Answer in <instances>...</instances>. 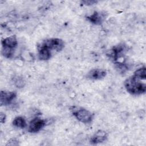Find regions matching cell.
Returning a JSON list of instances; mask_svg holds the SVG:
<instances>
[{"mask_svg": "<svg viewBox=\"0 0 146 146\" xmlns=\"http://www.w3.org/2000/svg\"><path fill=\"white\" fill-rule=\"evenodd\" d=\"M145 79L134 74L128 78L124 83L127 92L131 95H139L145 93L146 84Z\"/></svg>", "mask_w": 146, "mask_h": 146, "instance_id": "6da1fadb", "label": "cell"}, {"mask_svg": "<svg viewBox=\"0 0 146 146\" xmlns=\"http://www.w3.org/2000/svg\"><path fill=\"white\" fill-rule=\"evenodd\" d=\"M1 43L2 46V55L7 58H11L14 55V50L18 44L15 35H11L3 39Z\"/></svg>", "mask_w": 146, "mask_h": 146, "instance_id": "7a4b0ae2", "label": "cell"}, {"mask_svg": "<svg viewBox=\"0 0 146 146\" xmlns=\"http://www.w3.org/2000/svg\"><path fill=\"white\" fill-rule=\"evenodd\" d=\"M70 110L76 119L82 123H90L92 121L94 115L85 108L72 106L70 108Z\"/></svg>", "mask_w": 146, "mask_h": 146, "instance_id": "3957f363", "label": "cell"}, {"mask_svg": "<svg viewBox=\"0 0 146 146\" xmlns=\"http://www.w3.org/2000/svg\"><path fill=\"white\" fill-rule=\"evenodd\" d=\"M39 44L44 47L51 52H52L53 51L59 52L64 47V42L63 40L59 38L47 39L42 41Z\"/></svg>", "mask_w": 146, "mask_h": 146, "instance_id": "277c9868", "label": "cell"}, {"mask_svg": "<svg viewBox=\"0 0 146 146\" xmlns=\"http://www.w3.org/2000/svg\"><path fill=\"white\" fill-rule=\"evenodd\" d=\"M127 50V46L124 43H120L114 46L111 50H110V53L107 55L113 61V62L116 63L118 62L119 59L124 58V55Z\"/></svg>", "mask_w": 146, "mask_h": 146, "instance_id": "5b68a950", "label": "cell"}, {"mask_svg": "<svg viewBox=\"0 0 146 146\" xmlns=\"http://www.w3.org/2000/svg\"><path fill=\"white\" fill-rule=\"evenodd\" d=\"M107 14L104 11H94L92 14L87 17V19L91 23L96 25H101L105 20Z\"/></svg>", "mask_w": 146, "mask_h": 146, "instance_id": "8992f818", "label": "cell"}, {"mask_svg": "<svg viewBox=\"0 0 146 146\" xmlns=\"http://www.w3.org/2000/svg\"><path fill=\"white\" fill-rule=\"evenodd\" d=\"M45 125L46 121L44 120L35 117L30 121L28 131L31 133H36L39 132Z\"/></svg>", "mask_w": 146, "mask_h": 146, "instance_id": "52a82bcc", "label": "cell"}, {"mask_svg": "<svg viewBox=\"0 0 146 146\" xmlns=\"http://www.w3.org/2000/svg\"><path fill=\"white\" fill-rule=\"evenodd\" d=\"M16 98V94L11 91H1L0 104L1 106L9 105Z\"/></svg>", "mask_w": 146, "mask_h": 146, "instance_id": "ba28073f", "label": "cell"}, {"mask_svg": "<svg viewBox=\"0 0 146 146\" xmlns=\"http://www.w3.org/2000/svg\"><path fill=\"white\" fill-rule=\"evenodd\" d=\"M107 75V71L104 69L96 68L90 70L87 74V78L92 80H99L104 78Z\"/></svg>", "mask_w": 146, "mask_h": 146, "instance_id": "9c48e42d", "label": "cell"}, {"mask_svg": "<svg viewBox=\"0 0 146 146\" xmlns=\"http://www.w3.org/2000/svg\"><path fill=\"white\" fill-rule=\"evenodd\" d=\"M107 136H108L106 132L102 130H99L92 136L90 142L93 144L102 143L107 140Z\"/></svg>", "mask_w": 146, "mask_h": 146, "instance_id": "30bf717a", "label": "cell"}, {"mask_svg": "<svg viewBox=\"0 0 146 146\" xmlns=\"http://www.w3.org/2000/svg\"><path fill=\"white\" fill-rule=\"evenodd\" d=\"M38 58L40 60H48L51 58L52 52L44 48V47L40 46V44L38 45Z\"/></svg>", "mask_w": 146, "mask_h": 146, "instance_id": "8fae6325", "label": "cell"}, {"mask_svg": "<svg viewBox=\"0 0 146 146\" xmlns=\"http://www.w3.org/2000/svg\"><path fill=\"white\" fill-rule=\"evenodd\" d=\"M13 125L17 128H24L26 127V122L24 117L22 116L16 117L13 121Z\"/></svg>", "mask_w": 146, "mask_h": 146, "instance_id": "7c38bea8", "label": "cell"}, {"mask_svg": "<svg viewBox=\"0 0 146 146\" xmlns=\"http://www.w3.org/2000/svg\"><path fill=\"white\" fill-rule=\"evenodd\" d=\"M81 2L85 5H92L95 3H96L98 2V1H82Z\"/></svg>", "mask_w": 146, "mask_h": 146, "instance_id": "4fadbf2b", "label": "cell"}, {"mask_svg": "<svg viewBox=\"0 0 146 146\" xmlns=\"http://www.w3.org/2000/svg\"><path fill=\"white\" fill-rule=\"evenodd\" d=\"M0 120H1V123H4L5 122L6 120V115L5 113L1 112L0 113Z\"/></svg>", "mask_w": 146, "mask_h": 146, "instance_id": "5bb4252c", "label": "cell"}]
</instances>
